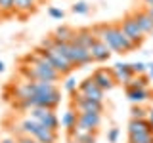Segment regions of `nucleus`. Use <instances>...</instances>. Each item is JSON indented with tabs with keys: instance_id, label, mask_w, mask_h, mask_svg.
Masks as SVG:
<instances>
[{
	"instance_id": "obj_1",
	"label": "nucleus",
	"mask_w": 153,
	"mask_h": 143,
	"mask_svg": "<svg viewBox=\"0 0 153 143\" xmlns=\"http://www.w3.org/2000/svg\"><path fill=\"white\" fill-rule=\"evenodd\" d=\"M92 31L96 38L100 42H103L115 54H126V52H132L140 46L123 31L121 25H105V23H102V25H96Z\"/></svg>"
},
{
	"instance_id": "obj_2",
	"label": "nucleus",
	"mask_w": 153,
	"mask_h": 143,
	"mask_svg": "<svg viewBox=\"0 0 153 143\" xmlns=\"http://www.w3.org/2000/svg\"><path fill=\"white\" fill-rule=\"evenodd\" d=\"M21 73L25 74L27 80H48V82H57L61 78L59 71L54 65H42V63H35L29 61V65H23Z\"/></svg>"
},
{
	"instance_id": "obj_3",
	"label": "nucleus",
	"mask_w": 153,
	"mask_h": 143,
	"mask_svg": "<svg viewBox=\"0 0 153 143\" xmlns=\"http://www.w3.org/2000/svg\"><path fill=\"white\" fill-rule=\"evenodd\" d=\"M40 48L46 52V55L50 57L52 65H54L56 69L59 71V74H61V76H63V74H69L71 71L75 69V65L71 63L67 57H63V55H61L59 52H57L56 48H54V40H52V36H50V38H46V40H42V46H40Z\"/></svg>"
},
{
	"instance_id": "obj_4",
	"label": "nucleus",
	"mask_w": 153,
	"mask_h": 143,
	"mask_svg": "<svg viewBox=\"0 0 153 143\" xmlns=\"http://www.w3.org/2000/svg\"><path fill=\"white\" fill-rule=\"evenodd\" d=\"M29 116H33L35 120H38V124H40V126H44V128H48V130L57 132V128H59V118L56 116L54 109L33 107V109H29Z\"/></svg>"
},
{
	"instance_id": "obj_5",
	"label": "nucleus",
	"mask_w": 153,
	"mask_h": 143,
	"mask_svg": "<svg viewBox=\"0 0 153 143\" xmlns=\"http://www.w3.org/2000/svg\"><path fill=\"white\" fill-rule=\"evenodd\" d=\"M71 95H73V107H75L76 113H98V114L103 113V101L88 99L80 90L73 92Z\"/></svg>"
},
{
	"instance_id": "obj_6",
	"label": "nucleus",
	"mask_w": 153,
	"mask_h": 143,
	"mask_svg": "<svg viewBox=\"0 0 153 143\" xmlns=\"http://www.w3.org/2000/svg\"><path fill=\"white\" fill-rule=\"evenodd\" d=\"M79 90H80V92H82L88 99H94V101H103V94H105V92L94 82L92 76H90V78H86V80H82V82H79Z\"/></svg>"
},
{
	"instance_id": "obj_7",
	"label": "nucleus",
	"mask_w": 153,
	"mask_h": 143,
	"mask_svg": "<svg viewBox=\"0 0 153 143\" xmlns=\"http://www.w3.org/2000/svg\"><path fill=\"white\" fill-rule=\"evenodd\" d=\"M121 29L132 38L134 42H136V44H142V40H143V32H142V29L138 27L136 19H134L132 15H124V17H123V21H121Z\"/></svg>"
},
{
	"instance_id": "obj_8",
	"label": "nucleus",
	"mask_w": 153,
	"mask_h": 143,
	"mask_svg": "<svg viewBox=\"0 0 153 143\" xmlns=\"http://www.w3.org/2000/svg\"><path fill=\"white\" fill-rule=\"evenodd\" d=\"M94 57L90 54V50H86V48L75 44V42H71V63L75 67H80V65H88L92 63Z\"/></svg>"
},
{
	"instance_id": "obj_9",
	"label": "nucleus",
	"mask_w": 153,
	"mask_h": 143,
	"mask_svg": "<svg viewBox=\"0 0 153 143\" xmlns=\"http://www.w3.org/2000/svg\"><path fill=\"white\" fill-rule=\"evenodd\" d=\"M94 82L100 86V88L103 90V92H107V90H111L115 84H117V80H115L113 76V71L111 69H96L94 74H92Z\"/></svg>"
},
{
	"instance_id": "obj_10",
	"label": "nucleus",
	"mask_w": 153,
	"mask_h": 143,
	"mask_svg": "<svg viewBox=\"0 0 153 143\" xmlns=\"http://www.w3.org/2000/svg\"><path fill=\"white\" fill-rule=\"evenodd\" d=\"M76 124L80 128L88 132H96L102 124V114L98 113H79V118H76Z\"/></svg>"
},
{
	"instance_id": "obj_11",
	"label": "nucleus",
	"mask_w": 153,
	"mask_h": 143,
	"mask_svg": "<svg viewBox=\"0 0 153 143\" xmlns=\"http://www.w3.org/2000/svg\"><path fill=\"white\" fill-rule=\"evenodd\" d=\"M96 40H98V38H96L94 31H92V29H88V27L76 29V31H75V36H73V42H75V44L82 46V48H86V50H90Z\"/></svg>"
},
{
	"instance_id": "obj_12",
	"label": "nucleus",
	"mask_w": 153,
	"mask_h": 143,
	"mask_svg": "<svg viewBox=\"0 0 153 143\" xmlns=\"http://www.w3.org/2000/svg\"><path fill=\"white\" fill-rule=\"evenodd\" d=\"M67 133H69V139H73V141H79V143H96L94 132L84 130V128H80L79 124H75L71 130H67Z\"/></svg>"
},
{
	"instance_id": "obj_13",
	"label": "nucleus",
	"mask_w": 153,
	"mask_h": 143,
	"mask_svg": "<svg viewBox=\"0 0 153 143\" xmlns=\"http://www.w3.org/2000/svg\"><path fill=\"white\" fill-rule=\"evenodd\" d=\"M126 130H128V136H134V133H153V126L149 124L147 118H142V120L130 118Z\"/></svg>"
},
{
	"instance_id": "obj_14",
	"label": "nucleus",
	"mask_w": 153,
	"mask_h": 143,
	"mask_svg": "<svg viewBox=\"0 0 153 143\" xmlns=\"http://www.w3.org/2000/svg\"><path fill=\"white\" fill-rule=\"evenodd\" d=\"M111 71H113L115 80H117V82H121V84H124V86L130 82L132 76H134L132 71H130V63H117Z\"/></svg>"
},
{
	"instance_id": "obj_15",
	"label": "nucleus",
	"mask_w": 153,
	"mask_h": 143,
	"mask_svg": "<svg viewBox=\"0 0 153 143\" xmlns=\"http://www.w3.org/2000/svg\"><path fill=\"white\" fill-rule=\"evenodd\" d=\"M90 54H92L94 61H98V63H103V61H107L109 57H111V50H109V48L105 46L103 42L96 40L94 44H92V48H90Z\"/></svg>"
},
{
	"instance_id": "obj_16",
	"label": "nucleus",
	"mask_w": 153,
	"mask_h": 143,
	"mask_svg": "<svg viewBox=\"0 0 153 143\" xmlns=\"http://www.w3.org/2000/svg\"><path fill=\"white\" fill-rule=\"evenodd\" d=\"M132 17L136 19L138 27L142 29V32H143V35H147V32L151 35V31H153V19H151L149 15H147V12H146V10H138V12H134V13H132Z\"/></svg>"
},
{
	"instance_id": "obj_17",
	"label": "nucleus",
	"mask_w": 153,
	"mask_h": 143,
	"mask_svg": "<svg viewBox=\"0 0 153 143\" xmlns=\"http://www.w3.org/2000/svg\"><path fill=\"white\" fill-rule=\"evenodd\" d=\"M124 92H126V97L130 99L134 105H142L143 101H147V99L151 97V92H149L147 88H146V90H132V88H126Z\"/></svg>"
},
{
	"instance_id": "obj_18",
	"label": "nucleus",
	"mask_w": 153,
	"mask_h": 143,
	"mask_svg": "<svg viewBox=\"0 0 153 143\" xmlns=\"http://www.w3.org/2000/svg\"><path fill=\"white\" fill-rule=\"evenodd\" d=\"M33 137H35V139H36L38 143H56V141H57V132H54V130H48V128L40 126Z\"/></svg>"
},
{
	"instance_id": "obj_19",
	"label": "nucleus",
	"mask_w": 153,
	"mask_h": 143,
	"mask_svg": "<svg viewBox=\"0 0 153 143\" xmlns=\"http://www.w3.org/2000/svg\"><path fill=\"white\" fill-rule=\"evenodd\" d=\"M73 36H75V29L71 27H57L54 31V35H52V38H54L56 42H73Z\"/></svg>"
},
{
	"instance_id": "obj_20",
	"label": "nucleus",
	"mask_w": 153,
	"mask_h": 143,
	"mask_svg": "<svg viewBox=\"0 0 153 143\" xmlns=\"http://www.w3.org/2000/svg\"><path fill=\"white\" fill-rule=\"evenodd\" d=\"M40 0H16V13H29L33 12Z\"/></svg>"
},
{
	"instance_id": "obj_21",
	"label": "nucleus",
	"mask_w": 153,
	"mask_h": 143,
	"mask_svg": "<svg viewBox=\"0 0 153 143\" xmlns=\"http://www.w3.org/2000/svg\"><path fill=\"white\" fill-rule=\"evenodd\" d=\"M76 118H79V113H76L75 109H69V111H65L63 116H61V126H63L65 130H71L76 124Z\"/></svg>"
},
{
	"instance_id": "obj_22",
	"label": "nucleus",
	"mask_w": 153,
	"mask_h": 143,
	"mask_svg": "<svg viewBox=\"0 0 153 143\" xmlns=\"http://www.w3.org/2000/svg\"><path fill=\"white\" fill-rule=\"evenodd\" d=\"M147 76L146 74H134L132 80L126 84V88H132V90H146L147 88Z\"/></svg>"
},
{
	"instance_id": "obj_23",
	"label": "nucleus",
	"mask_w": 153,
	"mask_h": 143,
	"mask_svg": "<svg viewBox=\"0 0 153 143\" xmlns=\"http://www.w3.org/2000/svg\"><path fill=\"white\" fill-rule=\"evenodd\" d=\"M0 13L6 17L16 13V0H0Z\"/></svg>"
},
{
	"instance_id": "obj_24",
	"label": "nucleus",
	"mask_w": 153,
	"mask_h": 143,
	"mask_svg": "<svg viewBox=\"0 0 153 143\" xmlns=\"http://www.w3.org/2000/svg\"><path fill=\"white\" fill-rule=\"evenodd\" d=\"M128 143H153V133H134V136H128Z\"/></svg>"
},
{
	"instance_id": "obj_25",
	"label": "nucleus",
	"mask_w": 153,
	"mask_h": 143,
	"mask_svg": "<svg viewBox=\"0 0 153 143\" xmlns=\"http://www.w3.org/2000/svg\"><path fill=\"white\" fill-rule=\"evenodd\" d=\"M130 118H138V120L147 118V111L142 107V105H134V107L130 109Z\"/></svg>"
},
{
	"instance_id": "obj_26",
	"label": "nucleus",
	"mask_w": 153,
	"mask_h": 143,
	"mask_svg": "<svg viewBox=\"0 0 153 143\" xmlns=\"http://www.w3.org/2000/svg\"><path fill=\"white\" fill-rule=\"evenodd\" d=\"M71 12H73V13H79V15H84V13L90 12V6L86 2H76V4H73Z\"/></svg>"
},
{
	"instance_id": "obj_27",
	"label": "nucleus",
	"mask_w": 153,
	"mask_h": 143,
	"mask_svg": "<svg viewBox=\"0 0 153 143\" xmlns=\"http://www.w3.org/2000/svg\"><path fill=\"white\" fill-rule=\"evenodd\" d=\"M63 88H65V92H69V94H73L79 90V82H76V78H73V76H69V78L63 82Z\"/></svg>"
},
{
	"instance_id": "obj_28",
	"label": "nucleus",
	"mask_w": 153,
	"mask_h": 143,
	"mask_svg": "<svg viewBox=\"0 0 153 143\" xmlns=\"http://www.w3.org/2000/svg\"><path fill=\"white\" fill-rule=\"evenodd\" d=\"M130 71L132 74H143L147 71V65L142 63V61H134V63H130Z\"/></svg>"
},
{
	"instance_id": "obj_29",
	"label": "nucleus",
	"mask_w": 153,
	"mask_h": 143,
	"mask_svg": "<svg viewBox=\"0 0 153 143\" xmlns=\"http://www.w3.org/2000/svg\"><path fill=\"white\" fill-rule=\"evenodd\" d=\"M48 15L54 17V19H63L65 17V12H63V10H59V8L50 6V8H48Z\"/></svg>"
},
{
	"instance_id": "obj_30",
	"label": "nucleus",
	"mask_w": 153,
	"mask_h": 143,
	"mask_svg": "<svg viewBox=\"0 0 153 143\" xmlns=\"http://www.w3.org/2000/svg\"><path fill=\"white\" fill-rule=\"evenodd\" d=\"M119 136H121V130H119V128H111V130L107 132V141L109 143H117Z\"/></svg>"
},
{
	"instance_id": "obj_31",
	"label": "nucleus",
	"mask_w": 153,
	"mask_h": 143,
	"mask_svg": "<svg viewBox=\"0 0 153 143\" xmlns=\"http://www.w3.org/2000/svg\"><path fill=\"white\" fill-rule=\"evenodd\" d=\"M17 143H38L33 136H19L17 137Z\"/></svg>"
},
{
	"instance_id": "obj_32",
	"label": "nucleus",
	"mask_w": 153,
	"mask_h": 143,
	"mask_svg": "<svg viewBox=\"0 0 153 143\" xmlns=\"http://www.w3.org/2000/svg\"><path fill=\"white\" fill-rule=\"evenodd\" d=\"M0 143H17V137H2Z\"/></svg>"
},
{
	"instance_id": "obj_33",
	"label": "nucleus",
	"mask_w": 153,
	"mask_h": 143,
	"mask_svg": "<svg viewBox=\"0 0 153 143\" xmlns=\"http://www.w3.org/2000/svg\"><path fill=\"white\" fill-rule=\"evenodd\" d=\"M147 120H149V124L153 126V109H149V111H147Z\"/></svg>"
},
{
	"instance_id": "obj_34",
	"label": "nucleus",
	"mask_w": 153,
	"mask_h": 143,
	"mask_svg": "<svg viewBox=\"0 0 153 143\" xmlns=\"http://www.w3.org/2000/svg\"><path fill=\"white\" fill-rule=\"evenodd\" d=\"M143 4H146V8H153V0H142Z\"/></svg>"
},
{
	"instance_id": "obj_35",
	"label": "nucleus",
	"mask_w": 153,
	"mask_h": 143,
	"mask_svg": "<svg viewBox=\"0 0 153 143\" xmlns=\"http://www.w3.org/2000/svg\"><path fill=\"white\" fill-rule=\"evenodd\" d=\"M146 12H147V15L153 19V8H146Z\"/></svg>"
},
{
	"instance_id": "obj_36",
	"label": "nucleus",
	"mask_w": 153,
	"mask_h": 143,
	"mask_svg": "<svg viewBox=\"0 0 153 143\" xmlns=\"http://www.w3.org/2000/svg\"><path fill=\"white\" fill-rule=\"evenodd\" d=\"M147 69H149V78H153V67L147 65Z\"/></svg>"
},
{
	"instance_id": "obj_37",
	"label": "nucleus",
	"mask_w": 153,
	"mask_h": 143,
	"mask_svg": "<svg viewBox=\"0 0 153 143\" xmlns=\"http://www.w3.org/2000/svg\"><path fill=\"white\" fill-rule=\"evenodd\" d=\"M4 69H6V65H4L2 61H0V73H4Z\"/></svg>"
},
{
	"instance_id": "obj_38",
	"label": "nucleus",
	"mask_w": 153,
	"mask_h": 143,
	"mask_svg": "<svg viewBox=\"0 0 153 143\" xmlns=\"http://www.w3.org/2000/svg\"><path fill=\"white\" fill-rule=\"evenodd\" d=\"M69 143H79V141H73V139H69Z\"/></svg>"
},
{
	"instance_id": "obj_39",
	"label": "nucleus",
	"mask_w": 153,
	"mask_h": 143,
	"mask_svg": "<svg viewBox=\"0 0 153 143\" xmlns=\"http://www.w3.org/2000/svg\"><path fill=\"white\" fill-rule=\"evenodd\" d=\"M149 67H153V63H149Z\"/></svg>"
},
{
	"instance_id": "obj_40",
	"label": "nucleus",
	"mask_w": 153,
	"mask_h": 143,
	"mask_svg": "<svg viewBox=\"0 0 153 143\" xmlns=\"http://www.w3.org/2000/svg\"><path fill=\"white\" fill-rule=\"evenodd\" d=\"M151 36H153V31H151Z\"/></svg>"
},
{
	"instance_id": "obj_41",
	"label": "nucleus",
	"mask_w": 153,
	"mask_h": 143,
	"mask_svg": "<svg viewBox=\"0 0 153 143\" xmlns=\"http://www.w3.org/2000/svg\"><path fill=\"white\" fill-rule=\"evenodd\" d=\"M0 15H2V13H0Z\"/></svg>"
}]
</instances>
